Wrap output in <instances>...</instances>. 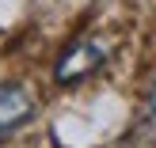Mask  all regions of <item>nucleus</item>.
Segmentation results:
<instances>
[{
  "instance_id": "1",
  "label": "nucleus",
  "mask_w": 156,
  "mask_h": 148,
  "mask_svg": "<svg viewBox=\"0 0 156 148\" xmlns=\"http://www.w3.org/2000/svg\"><path fill=\"white\" fill-rule=\"evenodd\" d=\"M34 114V99L23 84H0V137L19 129Z\"/></svg>"
},
{
  "instance_id": "2",
  "label": "nucleus",
  "mask_w": 156,
  "mask_h": 148,
  "mask_svg": "<svg viewBox=\"0 0 156 148\" xmlns=\"http://www.w3.org/2000/svg\"><path fill=\"white\" fill-rule=\"evenodd\" d=\"M99 65H103V50L91 46V42H80V46H73V50L57 61L53 76H57L61 84H76V80H84L88 72H95Z\"/></svg>"
},
{
  "instance_id": "3",
  "label": "nucleus",
  "mask_w": 156,
  "mask_h": 148,
  "mask_svg": "<svg viewBox=\"0 0 156 148\" xmlns=\"http://www.w3.org/2000/svg\"><path fill=\"white\" fill-rule=\"evenodd\" d=\"M149 114H152V118H156V88L149 91Z\"/></svg>"
}]
</instances>
